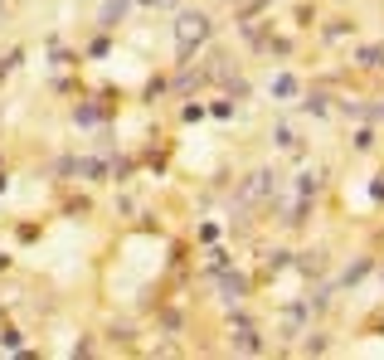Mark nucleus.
Here are the masks:
<instances>
[{"label": "nucleus", "instance_id": "1", "mask_svg": "<svg viewBox=\"0 0 384 360\" xmlns=\"http://www.w3.org/2000/svg\"><path fill=\"white\" fill-rule=\"evenodd\" d=\"M200 34H209V20H204V15H185L180 29H176V39H180V59H190V49H195Z\"/></svg>", "mask_w": 384, "mask_h": 360}, {"label": "nucleus", "instance_id": "2", "mask_svg": "<svg viewBox=\"0 0 384 360\" xmlns=\"http://www.w3.org/2000/svg\"><path fill=\"white\" fill-rule=\"evenodd\" d=\"M122 15H127V0H107V10H102V25L112 29V25H117Z\"/></svg>", "mask_w": 384, "mask_h": 360}, {"label": "nucleus", "instance_id": "3", "mask_svg": "<svg viewBox=\"0 0 384 360\" xmlns=\"http://www.w3.org/2000/svg\"><path fill=\"white\" fill-rule=\"evenodd\" d=\"M360 64H365V69H379V49H374V44L360 49Z\"/></svg>", "mask_w": 384, "mask_h": 360}, {"label": "nucleus", "instance_id": "4", "mask_svg": "<svg viewBox=\"0 0 384 360\" xmlns=\"http://www.w3.org/2000/svg\"><path fill=\"white\" fill-rule=\"evenodd\" d=\"M272 93H278V97H292V93H297V83H292V78H278V83H272Z\"/></svg>", "mask_w": 384, "mask_h": 360}]
</instances>
